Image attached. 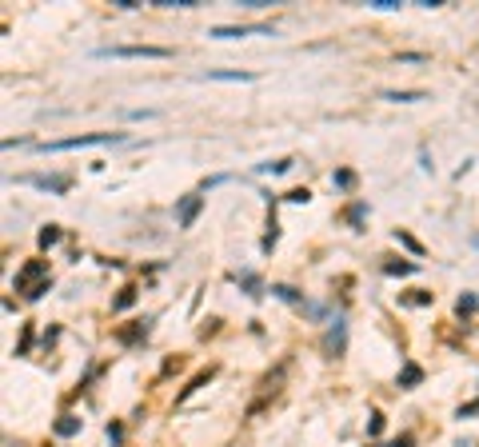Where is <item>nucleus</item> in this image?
Wrapping results in <instances>:
<instances>
[{"label":"nucleus","instance_id":"nucleus-19","mask_svg":"<svg viewBox=\"0 0 479 447\" xmlns=\"http://www.w3.org/2000/svg\"><path fill=\"white\" fill-rule=\"evenodd\" d=\"M240 284H244V288H248V292H252V295H260V280H256L252 272H244V275H240Z\"/></svg>","mask_w":479,"mask_h":447},{"label":"nucleus","instance_id":"nucleus-16","mask_svg":"<svg viewBox=\"0 0 479 447\" xmlns=\"http://www.w3.org/2000/svg\"><path fill=\"white\" fill-rule=\"evenodd\" d=\"M52 244H60V228H52L48 224V228L41 232V248H52Z\"/></svg>","mask_w":479,"mask_h":447},{"label":"nucleus","instance_id":"nucleus-5","mask_svg":"<svg viewBox=\"0 0 479 447\" xmlns=\"http://www.w3.org/2000/svg\"><path fill=\"white\" fill-rule=\"evenodd\" d=\"M21 184H32V188H44V192L64 196L72 180H68V176H21Z\"/></svg>","mask_w":479,"mask_h":447},{"label":"nucleus","instance_id":"nucleus-10","mask_svg":"<svg viewBox=\"0 0 479 447\" xmlns=\"http://www.w3.org/2000/svg\"><path fill=\"white\" fill-rule=\"evenodd\" d=\"M116 335H120V344H136V340H144V335H148V324L140 320V324H132V327H120Z\"/></svg>","mask_w":479,"mask_h":447},{"label":"nucleus","instance_id":"nucleus-27","mask_svg":"<svg viewBox=\"0 0 479 447\" xmlns=\"http://www.w3.org/2000/svg\"><path fill=\"white\" fill-rule=\"evenodd\" d=\"M108 439H112V443H120V439H124V431H120V424H112V427H108Z\"/></svg>","mask_w":479,"mask_h":447},{"label":"nucleus","instance_id":"nucleus-3","mask_svg":"<svg viewBox=\"0 0 479 447\" xmlns=\"http://www.w3.org/2000/svg\"><path fill=\"white\" fill-rule=\"evenodd\" d=\"M41 275H48V264H44V260H28V264H24L21 272H16V292L32 295L36 288H41V284H36Z\"/></svg>","mask_w":479,"mask_h":447},{"label":"nucleus","instance_id":"nucleus-11","mask_svg":"<svg viewBox=\"0 0 479 447\" xmlns=\"http://www.w3.org/2000/svg\"><path fill=\"white\" fill-rule=\"evenodd\" d=\"M212 376H216V367H208V372H200V376H196L192 384H188V387H184V391H180V396H176V404H184V399L192 396L196 387H204V384H208V379H212Z\"/></svg>","mask_w":479,"mask_h":447},{"label":"nucleus","instance_id":"nucleus-23","mask_svg":"<svg viewBox=\"0 0 479 447\" xmlns=\"http://www.w3.org/2000/svg\"><path fill=\"white\" fill-rule=\"evenodd\" d=\"M388 272L391 275H411V272H416V264H388Z\"/></svg>","mask_w":479,"mask_h":447},{"label":"nucleus","instance_id":"nucleus-25","mask_svg":"<svg viewBox=\"0 0 479 447\" xmlns=\"http://www.w3.org/2000/svg\"><path fill=\"white\" fill-rule=\"evenodd\" d=\"M336 184H339V188H352V184H356V176H352V172H336Z\"/></svg>","mask_w":479,"mask_h":447},{"label":"nucleus","instance_id":"nucleus-9","mask_svg":"<svg viewBox=\"0 0 479 447\" xmlns=\"http://www.w3.org/2000/svg\"><path fill=\"white\" fill-rule=\"evenodd\" d=\"M324 347H327V352H332V356H339V352H344V324H339V320H336V327L327 332Z\"/></svg>","mask_w":479,"mask_h":447},{"label":"nucleus","instance_id":"nucleus-7","mask_svg":"<svg viewBox=\"0 0 479 447\" xmlns=\"http://www.w3.org/2000/svg\"><path fill=\"white\" fill-rule=\"evenodd\" d=\"M200 208H204V196H188V200L180 204V216H176V220H180V228H192L196 216H200Z\"/></svg>","mask_w":479,"mask_h":447},{"label":"nucleus","instance_id":"nucleus-15","mask_svg":"<svg viewBox=\"0 0 479 447\" xmlns=\"http://www.w3.org/2000/svg\"><path fill=\"white\" fill-rule=\"evenodd\" d=\"M136 304V288H124L120 295H116V304H112V312H124V307H132Z\"/></svg>","mask_w":479,"mask_h":447},{"label":"nucleus","instance_id":"nucleus-8","mask_svg":"<svg viewBox=\"0 0 479 447\" xmlns=\"http://www.w3.org/2000/svg\"><path fill=\"white\" fill-rule=\"evenodd\" d=\"M384 100H391V104H416V100H428V92H396V88H388V92H384Z\"/></svg>","mask_w":479,"mask_h":447},{"label":"nucleus","instance_id":"nucleus-14","mask_svg":"<svg viewBox=\"0 0 479 447\" xmlns=\"http://www.w3.org/2000/svg\"><path fill=\"white\" fill-rule=\"evenodd\" d=\"M76 431H80V419L76 416H64L60 424H56V436H76Z\"/></svg>","mask_w":479,"mask_h":447},{"label":"nucleus","instance_id":"nucleus-12","mask_svg":"<svg viewBox=\"0 0 479 447\" xmlns=\"http://www.w3.org/2000/svg\"><path fill=\"white\" fill-rule=\"evenodd\" d=\"M208 80H228V84H248L256 80L252 72H208Z\"/></svg>","mask_w":479,"mask_h":447},{"label":"nucleus","instance_id":"nucleus-6","mask_svg":"<svg viewBox=\"0 0 479 447\" xmlns=\"http://www.w3.org/2000/svg\"><path fill=\"white\" fill-rule=\"evenodd\" d=\"M280 384H284V367H280V372H275V376H268L264 384H260V387H264V391H260V399H256V404L248 407V416H260V407H264L268 399H272L275 391H280Z\"/></svg>","mask_w":479,"mask_h":447},{"label":"nucleus","instance_id":"nucleus-24","mask_svg":"<svg viewBox=\"0 0 479 447\" xmlns=\"http://www.w3.org/2000/svg\"><path fill=\"white\" fill-rule=\"evenodd\" d=\"M471 416H479V399H475V404H463V407H459V419H471Z\"/></svg>","mask_w":479,"mask_h":447},{"label":"nucleus","instance_id":"nucleus-17","mask_svg":"<svg viewBox=\"0 0 479 447\" xmlns=\"http://www.w3.org/2000/svg\"><path fill=\"white\" fill-rule=\"evenodd\" d=\"M275 295H280V300H288V304H300V295H296V288H288V284H275L272 288Z\"/></svg>","mask_w":479,"mask_h":447},{"label":"nucleus","instance_id":"nucleus-18","mask_svg":"<svg viewBox=\"0 0 479 447\" xmlns=\"http://www.w3.org/2000/svg\"><path fill=\"white\" fill-rule=\"evenodd\" d=\"M475 307H479V300H475V295H463V300L456 304V312H459V315H471Z\"/></svg>","mask_w":479,"mask_h":447},{"label":"nucleus","instance_id":"nucleus-26","mask_svg":"<svg viewBox=\"0 0 479 447\" xmlns=\"http://www.w3.org/2000/svg\"><path fill=\"white\" fill-rule=\"evenodd\" d=\"M347 220H352V224H359V220H364V204H356V208L347 212Z\"/></svg>","mask_w":479,"mask_h":447},{"label":"nucleus","instance_id":"nucleus-13","mask_svg":"<svg viewBox=\"0 0 479 447\" xmlns=\"http://www.w3.org/2000/svg\"><path fill=\"white\" fill-rule=\"evenodd\" d=\"M419 379H423V372H419L416 364H408V367H404V372H399V387H416Z\"/></svg>","mask_w":479,"mask_h":447},{"label":"nucleus","instance_id":"nucleus-22","mask_svg":"<svg viewBox=\"0 0 479 447\" xmlns=\"http://www.w3.org/2000/svg\"><path fill=\"white\" fill-rule=\"evenodd\" d=\"M288 168H292V160H275V164H264V172H275V176H280V172H288Z\"/></svg>","mask_w":479,"mask_h":447},{"label":"nucleus","instance_id":"nucleus-28","mask_svg":"<svg viewBox=\"0 0 479 447\" xmlns=\"http://www.w3.org/2000/svg\"><path fill=\"white\" fill-rule=\"evenodd\" d=\"M396 447H411V436H404V439H396Z\"/></svg>","mask_w":479,"mask_h":447},{"label":"nucleus","instance_id":"nucleus-4","mask_svg":"<svg viewBox=\"0 0 479 447\" xmlns=\"http://www.w3.org/2000/svg\"><path fill=\"white\" fill-rule=\"evenodd\" d=\"M256 32H272V28H264V24H220V28H212V36L216 41H240V36H256Z\"/></svg>","mask_w":479,"mask_h":447},{"label":"nucleus","instance_id":"nucleus-20","mask_svg":"<svg viewBox=\"0 0 479 447\" xmlns=\"http://www.w3.org/2000/svg\"><path fill=\"white\" fill-rule=\"evenodd\" d=\"M396 240H399V244H404V248H411V252H416V256L423 252V248H419V244H416V240H411L408 232H396Z\"/></svg>","mask_w":479,"mask_h":447},{"label":"nucleus","instance_id":"nucleus-2","mask_svg":"<svg viewBox=\"0 0 479 447\" xmlns=\"http://www.w3.org/2000/svg\"><path fill=\"white\" fill-rule=\"evenodd\" d=\"M116 132H92V136H68V140L41 144V152H72V148H96V144H116Z\"/></svg>","mask_w":479,"mask_h":447},{"label":"nucleus","instance_id":"nucleus-21","mask_svg":"<svg viewBox=\"0 0 479 447\" xmlns=\"http://www.w3.org/2000/svg\"><path fill=\"white\" fill-rule=\"evenodd\" d=\"M288 200H292V204H307V200H312V192H307V188H296V192H288Z\"/></svg>","mask_w":479,"mask_h":447},{"label":"nucleus","instance_id":"nucleus-1","mask_svg":"<svg viewBox=\"0 0 479 447\" xmlns=\"http://www.w3.org/2000/svg\"><path fill=\"white\" fill-rule=\"evenodd\" d=\"M96 56H104V61H168L172 48H160V44H112V48H96Z\"/></svg>","mask_w":479,"mask_h":447}]
</instances>
